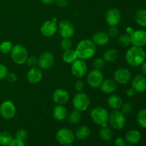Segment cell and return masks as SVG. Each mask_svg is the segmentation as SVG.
I'll use <instances>...</instances> for the list:
<instances>
[{
	"instance_id": "e575fe53",
	"label": "cell",
	"mask_w": 146,
	"mask_h": 146,
	"mask_svg": "<svg viewBox=\"0 0 146 146\" xmlns=\"http://www.w3.org/2000/svg\"><path fill=\"white\" fill-rule=\"evenodd\" d=\"M60 47L63 51L71 49L73 47V42L71 38H62L60 42Z\"/></svg>"
},
{
	"instance_id": "44dd1931",
	"label": "cell",
	"mask_w": 146,
	"mask_h": 146,
	"mask_svg": "<svg viewBox=\"0 0 146 146\" xmlns=\"http://www.w3.org/2000/svg\"><path fill=\"white\" fill-rule=\"evenodd\" d=\"M117 84H118L115 82V80L108 78L106 79H104L99 88L104 94H112L116 90Z\"/></svg>"
},
{
	"instance_id": "b9f144b4",
	"label": "cell",
	"mask_w": 146,
	"mask_h": 146,
	"mask_svg": "<svg viewBox=\"0 0 146 146\" xmlns=\"http://www.w3.org/2000/svg\"><path fill=\"white\" fill-rule=\"evenodd\" d=\"M85 88V84L84 81L81 80H77L76 82L75 83V89L77 92H82L83 90Z\"/></svg>"
},
{
	"instance_id": "484cf974",
	"label": "cell",
	"mask_w": 146,
	"mask_h": 146,
	"mask_svg": "<svg viewBox=\"0 0 146 146\" xmlns=\"http://www.w3.org/2000/svg\"><path fill=\"white\" fill-rule=\"evenodd\" d=\"M118 58V52L115 48H110L106 50L103 55V58L107 63L115 62Z\"/></svg>"
},
{
	"instance_id": "d4e9b609",
	"label": "cell",
	"mask_w": 146,
	"mask_h": 146,
	"mask_svg": "<svg viewBox=\"0 0 146 146\" xmlns=\"http://www.w3.org/2000/svg\"><path fill=\"white\" fill-rule=\"evenodd\" d=\"M74 135L76 139L80 140V141L86 140L91 135V129L88 126L82 125L77 128Z\"/></svg>"
},
{
	"instance_id": "4316f807",
	"label": "cell",
	"mask_w": 146,
	"mask_h": 146,
	"mask_svg": "<svg viewBox=\"0 0 146 146\" xmlns=\"http://www.w3.org/2000/svg\"><path fill=\"white\" fill-rule=\"evenodd\" d=\"M78 56L75 49L68 50V51H64L62 54V60L64 63L67 64H71L78 59Z\"/></svg>"
},
{
	"instance_id": "6da1fadb",
	"label": "cell",
	"mask_w": 146,
	"mask_h": 146,
	"mask_svg": "<svg viewBox=\"0 0 146 146\" xmlns=\"http://www.w3.org/2000/svg\"><path fill=\"white\" fill-rule=\"evenodd\" d=\"M75 51L78 58L86 61L95 56L96 53V46L91 40L83 39L78 43Z\"/></svg>"
},
{
	"instance_id": "ab89813d",
	"label": "cell",
	"mask_w": 146,
	"mask_h": 146,
	"mask_svg": "<svg viewBox=\"0 0 146 146\" xmlns=\"http://www.w3.org/2000/svg\"><path fill=\"white\" fill-rule=\"evenodd\" d=\"M26 64L29 68L38 66V58L35 56H29L27 58Z\"/></svg>"
},
{
	"instance_id": "f35d334b",
	"label": "cell",
	"mask_w": 146,
	"mask_h": 146,
	"mask_svg": "<svg viewBox=\"0 0 146 146\" xmlns=\"http://www.w3.org/2000/svg\"><path fill=\"white\" fill-rule=\"evenodd\" d=\"M118 33H119V31L116 27H110L107 34L110 38H115L118 36Z\"/></svg>"
},
{
	"instance_id": "4fadbf2b",
	"label": "cell",
	"mask_w": 146,
	"mask_h": 146,
	"mask_svg": "<svg viewBox=\"0 0 146 146\" xmlns=\"http://www.w3.org/2000/svg\"><path fill=\"white\" fill-rule=\"evenodd\" d=\"M105 19L109 27H117L121 20V14L118 9L113 7L107 10Z\"/></svg>"
},
{
	"instance_id": "1f68e13d",
	"label": "cell",
	"mask_w": 146,
	"mask_h": 146,
	"mask_svg": "<svg viewBox=\"0 0 146 146\" xmlns=\"http://www.w3.org/2000/svg\"><path fill=\"white\" fill-rule=\"evenodd\" d=\"M136 121L141 128H146V108H143L138 111L136 116Z\"/></svg>"
},
{
	"instance_id": "603a6c76",
	"label": "cell",
	"mask_w": 146,
	"mask_h": 146,
	"mask_svg": "<svg viewBox=\"0 0 146 146\" xmlns=\"http://www.w3.org/2000/svg\"><path fill=\"white\" fill-rule=\"evenodd\" d=\"M141 139V134L138 130H130L126 133L125 136V140L128 144L135 145L140 142Z\"/></svg>"
},
{
	"instance_id": "8d00e7d4",
	"label": "cell",
	"mask_w": 146,
	"mask_h": 146,
	"mask_svg": "<svg viewBox=\"0 0 146 146\" xmlns=\"http://www.w3.org/2000/svg\"><path fill=\"white\" fill-rule=\"evenodd\" d=\"M106 65V61L103 58H96L93 62V67H94V69H97V70H101L104 68Z\"/></svg>"
},
{
	"instance_id": "681fc988",
	"label": "cell",
	"mask_w": 146,
	"mask_h": 146,
	"mask_svg": "<svg viewBox=\"0 0 146 146\" xmlns=\"http://www.w3.org/2000/svg\"><path fill=\"white\" fill-rule=\"evenodd\" d=\"M42 4H45V5H51V4H54L55 0H40Z\"/></svg>"
},
{
	"instance_id": "f907efd6",
	"label": "cell",
	"mask_w": 146,
	"mask_h": 146,
	"mask_svg": "<svg viewBox=\"0 0 146 146\" xmlns=\"http://www.w3.org/2000/svg\"><path fill=\"white\" fill-rule=\"evenodd\" d=\"M133 31H134V29H133V27H128L126 28V29H125V32H126V34H128V35H131Z\"/></svg>"
},
{
	"instance_id": "74e56055",
	"label": "cell",
	"mask_w": 146,
	"mask_h": 146,
	"mask_svg": "<svg viewBox=\"0 0 146 146\" xmlns=\"http://www.w3.org/2000/svg\"><path fill=\"white\" fill-rule=\"evenodd\" d=\"M27 138H28V132H27V130L21 128L16 132L15 138H17V139L24 141L27 139Z\"/></svg>"
},
{
	"instance_id": "7c38bea8",
	"label": "cell",
	"mask_w": 146,
	"mask_h": 146,
	"mask_svg": "<svg viewBox=\"0 0 146 146\" xmlns=\"http://www.w3.org/2000/svg\"><path fill=\"white\" fill-rule=\"evenodd\" d=\"M71 71L73 76L77 78H81L85 76L88 73V66L84 60L78 58L71 64Z\"/></svg>"
},
{
	"instance_id": "c3c4849f",
	"label": "cell",
	"mask_w": 146,
	"mask_h": 146,
	"mask_svg": "<svg viewBox=\"0 0 146 146\" xmlns=\"http://www.w3.org/2000/svg\"><path fill=\"white\" fill-rule=\"evenodd\" d=\"M140 66H141V71L142 72L143 75L146 76V60Z\"/></svg>"
},
{
	"instance_id": "7a4b0ae2",
	"label": "cell",
	"mask_w": 146,
	"mask_h": 146,
	"mask_svg": "<svg viewBox=\"0 0 146 146\" xmlns=\"http://www.w3.org/2000/svg\"><path fill=\"white\" fill-rule=\"evenodd\" d=\"M146 60V53L142 47L133 46L125 54L127 64L133 67H138Z\"/></svg>"
},
{
	"instance_id": "f1b7e54d",
	"label": "cell",
	"mask_w": 146,
	"mask_h": 146,
	"mask_svg": "<svg viewBox=\"0 0 146 146\" xmlns=\"http://www.w3.org/2000/svg\"><path fill=\"white\" fill-rule=\"evenodd\" d=\"M99 136L103 141H110L113 138V131L108 125L101 126L99 130Z\"/></svg>"
},
{
	"instance_id": "3957f363",
	"label": "cell",
	"mask_w": 146,
	"mask_h": 146,
	"mask_svg": "<svg viewBox=\"0 0 146 146\" xmlns=\"http://www.w3.org/2000/svg\"><path fill=\"white\" fill-rule=\"evenodd\" d=\"M91 120L96 125L100 126L108 125L109 113L106 108L101 106H97L93 108L90 113Z\"/></svg>"
},
{
	"instance_id": "5b68a950",
	"label": "cell",
	"mask_w": 146,
	"mask_h": 146,
	"mask_svg": "<svg viewBox=\"0 0 146 146\" xmlns=\"http://www.w3.org/2000/svg\"><path fill=\"white\" fill-rule=\"evenodd\" d=\"M91 101L90 98L84 92H78L73 98L72 105L74 109L78 111L79 112H84L86 111L90 106Z\"/></svg>"
},
{
	"instance_id": "836d02e7",
	"label": "cell",
	"mask_w": 146,
	"mask_h": 146,
	"mask_svg": "<svg viewBox=\"0 0 146 146\" xmlns=\"http://www.w3.org/2000/svg\"><path fill=\"white\" fill-rule=\"evenodd\" d=\"M118 44L120 46L122 47H128L131 45V36L130 35L127 34L126 33L123 34H121L119 37H118Z\"/></svg>"
},
{
	"instance_id": "2e32d148",
	"label": "cell",
	"mask_w": 146,
	"mask_h": 146,
	"mask_svg": "<svg viewBox=\"0 0 146 146\" xmlns=\"http://www.w3.org/2000/svg\"><path fill=\"white\" fill-rule=\"evenodd\" d=\"M113 79L117 84L125 85L131 80V74L127 68H119L114 72Z\"/></svg>"
},
{
	"instance_id": "f6af8a7d",
	"label": "cell",
	"mask_w": 146,
	"mask_h": 146,
	"mask_svg": "<svg viewBox=\"0 0 146 146\" xmlns=\"http://www.w3.org/2000/svg\"><path fill=\"white\" fill-rule=\"evenodd\" d=\"M8 146H26V145L24 141H21V140H18L14 138Z\"/></svg>"
},
{
	"instance_id": "d6a6232c",
	"label": "cell",
	"mask_w": 146,
	"mask_h": 146,
	"mask_svg": "<svg viewBox=\"0 0 146 146\" xmlns=\"http://www.w3.org/2000/svg\"><path fill=\"white\" fill-rule=\"evenodd\" d=\"M13 44L9 41H3L0 43V52L4 54H9L11 52L13 48Z\"/></svg>"
},
{
	"instance_id": "d6986e66",
	"label": "cell",
	"mask_w": 146,
	"mask_h": 146,
	"mask_svg": "<svg viewBox=\"0 0 146 146\" xmlns=\"http://www.w3.org/2000/svg\"><path fill=\"white\" fill-rule=\"evenodd\" d=\"M131 88L136 93H143L146 91V78L143 74H138L133 77L131 82Z\"/></svg>"
},
{
	"instance_id": "83f0119b",
	"label": "cell",
	"mask_w": 146,
	"mask_h": 146,
	"mask_svg": "<svg viewBox=\"0 0 146 146\" xmlns=\"http://www.w3.org/2000/svg\"><path fill=\"white\" fill-rule=\"evenodd\" d=\"M135 22L139 26L146 27V9H138L135 14Z\"/></svg>"
},
{
	"instance_id": "816d5d0a",
	"label": "cell",
	"mask_w": 146,
	"mask_h": 146,
	"mask_svg": "<svg viewBox=\"0 0 146 146\" xmlns=\"http://www.w3.org/2000/svg\"><path fill=\"white\" fill-rule=\"evenodd\" d=\"M124 146H134V145H131V144H125Z\"/></svg>"
},
{
	"instance_id": "e0dca14e",
	"label": "cell",
	"mask_w": 146,
	"mask_h": 146,
	"mask_svg": "<svg viewBox=\"0 0 146 146\" xmlns=\"http://www.w3.org/2000/svg\"><path fill=\"white\" fill-rule=\"evenodd\" d=\"M42 70L38 66L29 68L27 73V79L31 84H37L42 80Z\"/></svg>"
},
{
	"instance_id": "cb8c5ba5",
	"label": "cell",
	"mask_w": 146,
	"mask_h": 146,
	"mask_svg": "<svg viewBox=\"0 0 146 146\" xmlns=\"http://www.w3.org/2000/svg\"><path fill=\"white\" fill-rule=\"evenodd\" d=\"M107 103H108V106L114 111V110H120L123 101L118 95L111 94L108 98Z\"/></svg>"
},
{
	"instance_id": "8992f818",
	"label": "cell",
	"mask_w": 146,
	"mask_h": 146,
	"mask_svg": "<svg viewBox=\"0 0 146 146\" xmlns=\"http://www.w3.org/2000/svg\"><path fill=\"white\" fill-rule=\"evenodd\" d=\"M111 128L114 130L123 129L126 123L125 115L120 110H114L109 114L108 122Z\"/></svg>"
},
{
	"instance_id": "ee69618b",
	"label": "cell",
	"mask_w": 146,
	"mask_h": 146,
	"mask_svg": "<svg viewBox=\"0 0 146 146\" xmlns=\"http://www.w3.org/2000/svg\"><path fill=\"white\" fill-rule=\"evenodd\" d=\"M54 3L59 8H64L68 4V0H55Z\"/></svg>"
},
{
	"instance_id": "8fae6325",
	"label": "cell",
	"mask_w": 146,
	"mask_h": 146,
	"mask_svg": "<svg viewBox=\"0 0 146 146\" xmlns=\"http://www.w3.org/2000/svg\"><path fill=\"white\" fill-rule=\"evenodd\" d=\"M58 29L57 19L54 17L50 20H46L41 24L40 27V32L44 36L51 37L56 34Z\"/></svg>"
},
{
	"instance_id": "f5cc1de1",
	"label": "cell",
	"mask_w": 146,
	"mask_h": 146,
	"mask_svg": "<svg viewBox=\"0 0 146 146\" xmlns=\"http://www.w3.org/2000/svg\"><path fill=\"white\" fill-rule=\"evenodd\" d=\"M61 146H74V145H73L72 144H70V145H61Z\"/></svg>"
},
{
	"instance_id": "ac0fdd59",
	"label": "cell",
	"mask_w": 146,
	"mask_h": 146,
	"mask_svg": "<svg viewBox=\"0 0 146 146\" xmlns=\"http://www.w3.org/2000/svg\"><path fill=\"white\" fill-rule=\"evenodd\" d=\"M70 98L68 91L64 88H58L55 90L52 94V99L57 105H64Z\"/></svg>"
},
{
	"instance_id": "ba28073f",
	"label": "cell",
	"mask_w": 146,
	"mask_h": 146,
	"mask_svg": "<svg viewBox=\"0 0 146 146\" xmlns=\"http://www.w3.org/2000/svg\"><path fill=\"white\" fill-rule=\"evenodd\" d=\"M17 108L13 101L10 100L4 101L0 104V115L4 119L11 120L16 115Z\"/></svg>"
},
{
	"instance_id": "5bb4252c",
	"label": "cell",
	"mask_w": 146,
	"mask_h": 146,
	"mask_svg": "<svg viewBox=\"0 0 146 146\" xmlns=\"http://www.w3.org/2000/svg\"><path fill=\"white\" fill-rule=\"evenodd\" d=\"M54 55L50 51H44L38 58V67L41 70H47L54 64Z\"/></svg>"
},
{
	"instance_id": "bcb514c9",
	"label": "cell",
	"mask_w": 146,
	"mask_h": 146,
	"mask_svg": "<svg viewBox=\"0 0 146 146\" xmlns=\"http://www.w3.org/2000/svg\"><path fill=\"white\" fill-rule=\"evenodd\" d=\"M114 143H115V146H124L126 144V141L122 137H118V138H115Z\"/></svg>"
},
{
	"instance_id": "52a82bcc",
	"label": "cell",
	"mask_w": 146,
	"mask_h": 146,
	"mask_svg": "<svg viewBox=\"0 0 146 146\" xmlns=\"http://www.w3.org/2000/svg\"><path fill=\"white\" fill-rule=\"evenodd\" d=\"M75 138L74 133L69 128H59L56 133V139L61 145L72 144Z\"/></svg>"
},
{
	"instance_id": "7402d4cb",
	"label": "cell",
	"mask_w": 146,
	"mask_h": 146,
	"mask_svg": "<svg viewBox=\"0 0 146 146\" xmlns=\"http://www.w3.org/2000/svg\"><path fill=\"white\" fill-rule=\"evenodd\" d=\"M68 113L64 105H57L53 110V117L57 121H63L66 119Z\"/></svg>"
},
{
	"instance_id": "f546056e",
	"label": "cell",
	"mask_w": 146,
	"mask_h": 146,
	"mask_svg": "<svg viewBox=\"0 0 146 146\" xmlns=\"http://www.w3.org/2000/svg\"><path fill=\"white\" fill-rule=\"evenodd\" d=\"M66 118L68 119V122L70 124L76 125V124L80 122V121H81V112L74 109V111H71L68 113Z\"/></svg>"
},
{
	"instance_id": "4dcf8cb0",
	"label": "cell",
	"mask_w": 146,
	"mask_h": 146,
	"mask_svg": "<svg viewBox=\"0 0 146 146\" xmlns=\"http://www.w3.org/2000/svg\"><path fill=\"white\" fill-rule=\"evenodd\" d=\"M12 134L8 131L0 132V145L8 146L14 139Z\"/></svg>"
},
{
	"instance_id": "ffe728a7",
	"label": "cell",
	"mask_w": 146,
	"mask_h": 146,
	"mask_svg": "<svg viewBox=\"0 0 146 146\" xmlns=\"http://www.w3.org/2000/svg\"><path fill=\"white\" fill-rule=\"evenodd\" d=\"M91 41L94 43L96 46H105L109 42L110 38L106 32L103 31H96V32L93 34Z\"/></svg>"
},
{
	"instance_id": "277c9868",
	"label": "cell",
	"mask_w": 146,
	"mask_h": 146,
	"mask_svg": "<svg viewBox=\"0 0 146 146\" xmlns=\"http://www.w3.org/2000/svg\"><path fill=\"white\" fill-rule=\"evenodd\" d=\"M11 58L14 64L17 65H23L26 64L29 57V53L27 48L21 44H16L10 52Z\"/></svg>"
},
{
	"instance_id": "7dc6e473",
	"label": "cell",
	"mask_w": 146,
	"mask_h": 146,
	"mask_svg": "<svg viewBox=\"0 0 146 146\" xmlns=\"http://www.w3.org/2000/svg\"><path fill=\"white\" fill-rule=\"evenodd\" d=\"M135 94H136V92H135V91L133 88H128L126 91V95L129 98H133V97L135 96Z\"/></svg>"
},
{
	"instance_id": "60d3db41",
	"label": "cell",
	"mask_w": 146,
	"mask_h": 146,
	"mask_svg": "<svg viewBox=\"0 0 146 146\" xmlns=\"http://www.w3.org/2000/svg\"><path fill=\"white\" fill-rule=\"evenodd\" d=\"M9 71L7 67L4 64H0V81L6 79L7 74H8Z\"/></svg>"
},
{
	"instance_id": "9a60e30c",
	"label": "cell",
	"mask_w": 146,
	"mask_h": 146,
	"mask_svg": "<svg viewBox=\"0 0 146 146\" xmlns=\"http://www.w3.org/2000/svg\"><path fill=\"white\" fill-rule=\"evenodd\" d=\"M130 36H131V44L134 46L143 48L146 45V31L145 30H134Z\"/></svg>"
},
{
	"instance_id": "7bdbcfd3",
	"label": "cell",
	"mask_w": 146,
	"mask_h": 146,
	"mask_svg": "<svg viewBox=\"0 0 146 146\" xmlns=\"http://www.w3.org/2000/svg\"><path fill=\"white\" fill-rule=\"evenodd\" d=\"M6 79L7 80L9 83L13 84V83H15L17 81V76L14 72H9L7 77H6Z\"/></svg>"
},
{
	"instance_id": "9c48e42d",
	"label": "cell",
	"mask_w": 146,
	"mask_h": 146,
	"mask_svg": "<svg viewBox=\"0 0 146 146\" xmlns=\"http://www.w3.org/2000/svg\"><path fill=\"white\" fill-rule=\"evenodd\" d=\"M104 79V74L100 70L94 68L90 72L87 73V84L93 88H99Z\"/></svg>"
},
{
	"instance_id": "d590c367",
	"label": "cell",
	"mask_w": 146,
	"mask_h": 146,
	"mask_svg": "<svg viewBox=\"0 0 146 146\" xmlns=\"http://www.w3.org/2000/svg\"><path fill=\"white\" fill-rule=\"evenodd\" d=\"M120 111H121L125 115H129V114L131 113L132 111H133V106L131 103H123L122 106H121V108H120Z\"/></svg>"
},
{
	"instance_id": "30bf717a",
	"label": "cell",
	"mask_w": 146,
	"mask_h": 146,
	"mask_svg": "<svg viewBox=\"0 0 146 146\" xmlns=\"http://www.w3.org/2000/svg\"><path fill=\"white\" fill-rule=\"evenodd\" d=\"M57 32L62 38H71L74 35L75 27L68 20H63L58 24Z\"/></svg>"
}]
</instances>
